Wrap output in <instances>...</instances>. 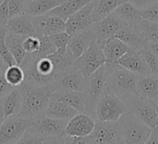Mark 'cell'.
I'll return each mask as SVG.
<instances>
[{"label": "cell", "instance_id": "obj_1", "mask_svg": "<svg viewBox=\"0 0 158 144\" xmlns=\"http://www.w3.org/2000/svg\"><path fill=\"white\" fill-rule=\"evenodd\" d=\"M19 87L22 98V107L17 117L32 120L44 115L51 95L56 91L55 85L34 86L23 82Z\"/></svg>", "mask_w": 158, "mask_h": 144}, {"label": "cell", "instance_id": "obj_2", "mask_svg": "<svg viewBox=\"0 0 158 144\" xmlns=\"http://www.w3.org/2000/svg\"><path fill=\"white\" fill-rule=\"evenodd\" d=\"M105 66L107 70L106 93L118 96L122 101L137 95L136 84L139 75L121 68L118 64H105Z\"/></svg>", "mask_w": 158, "mask_h": 144}, {"label": "cell", "instance_id": "obj_3", "mask_svg": "<svg viewBox=\"0 0 158 144\" xmlns=\"http://www.w3.org/2000/svg\"><path fill=\"white\" fill-rule=\"evenodd\" d=\"M106 87L107 70L104 65L86 79L85 90L82 93L85 100V113L93 118H94L95 106L100 98L106 93Z\"/></svg>", "mask_w": 158, "mask_h": 144}, {"label": "cell", "instance_id": "obj_4", "mask_svg": "<svg viewBox=\"0 0 158 144\" xmlns=\"http://www.w3.org/2000/svg\"><path fill=\"white\" fill-rule=\"evenodd\" d=\"M118 124L125 144H144L153 131L151 128L130 112L125 113Z\"/></svg>", "mask_w": 158, "mask_h": 144}, {"label": "cell", "instance_id": "obj_5", "mask_svg": "<svg viewBox=\"0 0 158 144\" xmlns=\"http://www.w3.org/2000/svg\"><path fill=\"white\" fill-rule=\"evenodd\" d=\"M128 112L127 105L118 96L106 93L95 106V121L118 122L119 118Z\"/></svg>", "mask_w": 158, "mask_h": 144}, {"label": "cell", "instance_id": "obj_6", "mask_svg": "<svg viewBox=\"0 0 158 144\" xmlns=\"http://www.w3.org/2000/svg\"><path fill=\"white\" fill-rule=\"evenodd\" d=\"M67 123L68 121L42 115L31 120V125L25 133L44 140L52 137H59L65 134Z\"/></svg>", "mask_w": 158, "mask_h": 144}, {"label": "cell", "instance_id": "obj_7", "mask_svg": "<svg viewBox=\"0 0 158 144\" xmlns=\"http://www.w3.org/2000/svg\"><path fill=\"white\" fill-rule=\"evenodd\" d=\"M106 64V58L102 48L94 43L72 64L85 79L89 78L97 69Z\"/></svg>", "mask_w": 158, "mask_h": 144}, {"label": "cell", "instance_id": "obj_8", "mask_svg": "<svg viewBox=\"0 0 158 144\" xmlns=\"http://www.w3.org/2000/svg\"><path fill=\"white\" fill-rule=\"evenodd\" d=\"M124 102L127 105L128 112L133 114L152 130L155 129L158 114L152 102L145 101L137 95H133Z\"/></svg>", "mask_w": 158, "mask_h": 144}, {"label": "cell", "instance_id": "obj_9", "mask_svg": "<svg viewBox=\"0 0 158 144\" xmlns=\"http://www.w3.org/2000/svg\"><path fill=\"white\" fill-rule=\"evenodd\" d=\"M31 120L12 117L0 126V144H15L25 134Z\"/></svg>", "mask_w": 158, "mask_h": 144}, {"label": "cell", "instance_id": "obj_10", "mask_svg": "<svg viewBox=\"0 0 158 144\" xmlns=\"http://www.w3.org/2000/svg\"><path fill=\"white\" fill-rule=\"evenodd\" d=\"M86 79L73 66L58 73L55 77V88L60 91H70L83 93L85 90Z\"/></svg>", "mask_w": 158, "mask_h": 144}, {"label": "cell", "instance_id": "obj_11", "mask_svg": "<svg viewBox=\"0 0 158 144\" xmlns=\"http://www.w3.org/2000/svg\"><path fill=\"white\" fill-rule=\"evenodd\" d=\"M90 137L97 144H125L118 122L96 121Z\"/></svg>", "mask_w": 158, "mask_h": 144}, {"label": "cell", "instance_id": "obj_12", "mask_svg": "<svg viewBox=\"0 0 158 144\" xmlns=\"http://www.w3.org/2000/svg\"><path fill=\"white\" fill-rule=\"evenodd\" d=\"M94 43H96V33L93 24L91 27L70 36L67 51L74 62Z\"/></svg>", "mask_w": 158, "mask_h": 144}, {"label": "cell", "instance_id": "obj_13", "mask_svg": "<svg viewBox=\"0 0 158 144\" xmlns=\"http://www.w3.org/2000/svg\"><path fill=\"white\" fill-rule=\"evenodd\" d=\"M96 121L86 113H79L69 119L65 129V134L73 138L88 137L92 134Z\"/></svg>", "mask_w": 158, "mask_h": 144}, {"label": "cell", "instance_id": "obj_14", "mask_svg": "<svg viewBox=\"0 0 158 144\" xmlns=\"http://www.w3.org/2000/svg\"><path fill=\"white\" fill-rule=\"evenodd\" d=\"M93 9L94 1L87 4L81 10L70 16L66 20V32L71 36L94 24L92 18Z\"/></svg>", "mask_w": 158, "mask_h": 144}, {"label": "cell", "instance_id": "obj_15", "mask_svg": "<svg viewBox=\"0 0 158 144\" xmlns=\"http://www.w3.org/2000/svg\"><path fill=\"white\" fill-rule=\"evenodd\" d=\"M123 24L124 22H122L114 14H110L102 20L94 23V27L96 33V43L102 47L108 39L115 37Z\"/></svg>", "mask_w": 158, "mask_h": 144}, {"label": "cell", "instance_id": "obj_16", "mask_svg": "<svg viewBox=\"0 0 158 144\" xmlns=\"http://www.w3.org/2000/svg\"><path fill=\"white\" fill-rule=\"evenodd\" d=\"M115 37L122 41L131 50L140 51L146 47L147 42L138 29L137 25H129L124 23Z\"/></svg>", "mask_w": 158, "mask_h": 144}, {"label": "cell", "instance_id": "obj_17", "mask_svg": "<svg viewBox=\"0 0 158 144\" xmlns=\"http://www.w3.org/2000/svg\"><path fill=\"white\" fill-rule=\"evenodd\" d=\"M117 64L121 68L135 73L139 76H149L151 72L139 51L131 50L121 56Z\"/></svg>", "mask_w": 158, "mask_h": 144}, {"label": "cell", "instance_id": "obj_18", "mask_svg": "<svg viewBox=\"0 0 158 144\" xmlns=\"http://www.w3.org/2000/svg\"><path fill=\"white\" fill-rule=\"evenodd\" d=\"M137 96L145 101L158 99V76H140L136 84Z\"/></svg>", "mask_w": 158, "mask_h": 144}, {"label": "cell", "instance_id": "obj_19", "mask_svg": "<svg viewBox=\"0 0 158 144\" xmlns=\"http://www.w3.org/2000/svg\"><path fill=\"white\" fill-rule=\"evenodd\" d=\"M6 31L21 36H36L31 17L25 14L9 19L6 25Z\"/></svg>", "mask_w": 158, "mask_h": 144}, {"label": "cell", "instance_id": "obj_20", "mask_svg": "<svg viewBox=\"0 0 158 144\" xmlns=\"http://www.w3.org/2000/svg\"><path fill=\"white\" fill-rule=\"evenodd\" d=\"M106 58V64H117L118 60L131 49L116 37L108 39L101 47Z\"/></svg>", "mask_w": 158, "mask_h": 144}, {"label": "cell", "instance_id": "obj_21", "mask_svg": "<svg viewBox=\"0 0 158 144\" xmlns=\"http://www.w3.org/2000/svg\"><path fill=\"white\" fill-rule=\"evenodd\" d=\"M50 99L64 103L77 110L79 113H85V100L81 93L56 90L52 93Z\"/></svg>", "mask_w": 158, "mask_h": 144}, {"label": "cell", "instance_id": "obj_22", "mask_svg": "<svg viewBox=\"0 0 158 144\" xmlns=\"http://www.w3.org/2000/svg\"><path fill=\"white\" fill-rule=\"evenodd\" d=\"M77 114H79V112L74 108L69 106L64 103L51 100V99L44 112V115L47 117L64 120V121H69V119L74 117Z\"/></svg>", "mask_w": 158, "mask_h": 144}, {"label": "cell", "instance_id": "obj_23", "mask_svg": "<svg viewBox=\"0 0 158 144\" xmlns=\"http://www.w3.org/2000/svg\"><path fill=\"white\" fill-rule=\"evenodd\" d=\"M1 104L6 119L12 117H17L22 107V98L19 87L13 88V90L1 101Z\"/></svg>", "mask_w": 158, "mask_h": 144}, {"label": "cell", "instance_id": "obj_24", "mask_svg": "<svg viewBox=\"0 0 158 144\" xmlns=\"http://www.w3.org/2000/svg\"><path fill=\"white\" fill-rule=\"evenodd\" d=\"M127 0H94L93 21L96 23L112 14L121 4Z\"/></svg>", "mask_w": 158, "mask_h": 144}, {"label": "cell", "instance_id": "obj_25", "mask_svg": "<svg viewBox=\"0 0 158 144\" xmlns=\"http://www.w3.org/2000/svg\"><path fill=\"white\" fill-rule=\"evenodd\" d=\"M93 1L94 0H69L66 3L52 9L45 15L56 16L63 19L64 21H66L70 16H72L74 13L81 10L83 6H85L87 4Z\"/></svg>", "mask_w": 158, "mask_h": 144}, {"label": "cell", "instance_id": "obj_26", "mask_svg": "<svg viewBox=\"0 0 158 144\" xmlns=\"http://www.w3.org/2000/svg\"><path fill=\"white\" fill-rule=\"evenodd\" d=\"M67 1L69 0H35L26 4L24 14L28 16L45 15Z\"/></svg>", "mask_w": 158, "mask_h": 144}, {"label": "cell", "instance_id": "obj_27", "mask_svg": "<svg viewBox=\"0 0 158 144\" xmlns=\"http://www.w3.org/2000/svg\"><path fill=\"white\" fill-rule=\"evenodd\" d=\"M26 36H21V35H17L13 34L10 32H6V44L12 55L13 58L16 61L17 65H20L21 62L23 61L24 57L26 56V52L23 49V41Z\"/></svg>", "mask_w": 158, "mask_h": 144}, {"label": "cell", "instance_id": "obj_28", "mask_svg": "<svg viewBox=\"0 0 158 144\" xmlns=\"http://www.w3.org/2000/svg\"><path fill=\"white\" fill-rule=\"evenodd\" d=\"M141 10L129 2L121 4L112 14L118 17L122 22L129 25H136L141 19Z\"/></svg>", "mask_w": 158, "mask_h": 144}, {"label": "cell", "instance_id": "obj_29", "mask_svg": "<svg viewBox=\"0 0 158 144\" xmlns=\"http://www.w3.org/2000/svg\"><path fill=\"white\" fill-rule=\"evenodd\" d=\"M48 57L53 63L56 76L73 64V60L69 56L67 49H56L52 55L48 56Z\"/></svg>", "mask_w": 158, "mask_h": 144}, {"label": "cell", "instance_id": "obj_30", "mask_svg": "<svg viewBox=\"0 0 158 144\" xmlns=\"http://www.w3.org/2000/svg\"><path fill=\"white\" fill-rule=\"evenodd\" d=\"M4 77L6 81L13 88L20 86L25 80L24 71L19 65L6 67L4 72Z\"/></svg>", "mask_w": 158, "mask_h": 144}, {"label": "cell", "instance_id": "obj_31", "mask_svg": "<svg viewBox=\"0 0 158 144\" xmlns=\"http://www.w3.org/2000/svg\"><path fill=\"white\" fill-rule=\"evenodd\" d=\"M136 25L147 43H158V23L141 19Z\"/></svg>", "mask_w": 158, "mask_h": 144}, {"label": "cell", "instance_id": "obj_32", "mask_svg": "<svg viewBox=\"0 0 158 144\" xmlns=\"http://www.w3.org/2000/svg\"><path fill=\"white\" fill-rule=\"evenodd\" d=\"M64 31H66V21L58 17L46 15L43 36H50Z\"/></svg>", "mask_w": 158, "mask_h": 144}, {"label": "cell", "instance_id": "obj_33", "mask_svg": "<svg viewBox=\"0 0 158 144\" xmlns=\"http://www.w3.org/2000/svg\"><path fill=\"white\" fill-rule=\"evenodd\" d=\"M6 34V28H1L0 29V57L6 65V67H10L17 64L6 44V40H5Z\"/></svg>", "mask_w": 158, "mask_h": 144}, {"label": "cell", "instance_id": "obj_34", "mask_svg": "<svg viewBox=\"0 0 158 144\" xmlns=\"http://www.w3.org/2000/svg\"><path fill=\"white\" fill-rule=\"evenodd\" d=\"M143 56L150 72L153 76H158V57L149 49L143 48L139 51Z\"/></svg>", "mask_w": 158, "mask_h": 144}, {"label": "cell", "instance_id": "obj_35", "mask_svg": "<svg viewBox=\"0 0 158 144\" xmlns=\"http://www.w3.org/2000/svg\"><path fill=\"white\" fill-rule=\"evenodd\" d=\"M22 45L26 54H37L41 48V40L37 36H26Z\"/></svg>", "mask_w": 158, "mask_h": 144}, {"label": "cell", "instance_id": "obj_36", "mask_svg": "<svg viewBox=\"0 0 158 144\" xmlns=\"http://www.w3.org/2000/svg\"><path fill=\"white\" fill-rule=\"evenodd\" d=\"M26 3L23 0H7V7H8V17L9 19L24 15Z\"/></svg>", "mask_w": 158, "mask_h": 144}, {"label": "cell", "instance_id": "obj_37", "mask_svg": "<svg viewBox=\"0 0 158 144\" xmlns=\"http://www.w3.org/2000/svg\"><path fill=\"white\" fill-rule=\"evenodd\" d=\"M49 38L56 49H67L69 41L70 39V35L66 31H64V32L52 34L49 36Z\"/></svg>", "mask_w": 158, "mask_h": 144}, {"label": "cell", "instance_id": "obj_38", "mask_svg": "<svg viewBox=\"0 0 158 144\" xmlns=\"http://www.w3.org/2000/svg\"><path fill=\"white\" fill-rule=\"evenodd\" d=\"M141 19L158 23V3H155L147 8L141 10Z\"/></svg>", "mask_w": 158, "mask_h": 144}, {"label": "cell", "instance_id": "obj_39", "mask_svg": "<svg viewBox=\"0 0 158 144\" xmlns=\"http://www.w3.org/2000/svg\"><path fill=\"white\" fill-rule=\"evenodd\" d=\"M73 137H69L66 134L59 137H52L43 141L39 144H70Z\"/></svg>", "mask_w": 158, "mask_h": 144}, {"label": "cell", "instance_id": "obj_40", "mask_svg": "<svg viewBox=\"0 0 158 144\" xmlns=\"http://www.w3.org/2000/svg\"><path fill=\"white\" fill-rule=\"evenodd\" d=\"M9 19L7 0H4L0 5V29L6 28V25Z\"/></svg>", "mask_w": 158, "mask_h": 144}, {"label": "cell", "instance_id": "obj_41", "mask_svg": "<svg viewBox=\"0 0 158 144\" xmlns=\"http://www.w3.org/2000/svg\"><path fill=\"white\" fill-rule=\"evenodd\" d=\"M4 72H0V101H2L13 90V87H11L6 81L4 77Z\"/></svg>", "mask_w": 158, "mask_h": 144}, {"label": "cell", "instance_id": "obj_42", "mask_svg": "<svg viewBox=\"0 0 158 144\" xmlns=\"http://www.w3.org/2000/svg\"><path fill=\"white\" fill-rule=\"evenodd\" d=\"M43 141H44V139L36 138V137H33V136H31V135L25 133L23 135V137L15 144H39Z\"/></svg>", "mask_w": 158, "mask_h": 144}, {"label": "cell", "instance_id": "obj_43", "mask_svg": "<svg viewBox=\"0 0 158 144\" xmlns=\"http://www.w3.org/2000/svg\"><path fill=\"white\" fill-rule=\"evenodd\" d=\"M127 2L133 5L139 10H143L154 4L152 0H127Z\"/></svg>", "mask_w": 158, "mask_h": 144}, {"label": "cell", "instance_id": "obj_44", "mask_svg": "<svg viewBox=\"0 0 158 144\" xmlns=\"http://www.w3.org/2000/svg\"><path fill=\"white\" fill-rule=\"evenodd\" d=\"M70 144H97L90 136L83 138H72Z\"/></svg>", "mask_w": 158, "mask_h": 144}, {"label": "cell", "instance_id": "obj_45", "mask_svg": "<svg viewBox=\"0 0 158 144\" xmlns=\"http://www.w3.org/2000/svg\"><path fill=\"white\" fill-rule=\"evenodd\" d=\"M144 144H158V133L156 131H152L149 139Z\"/></svg>", "mask_w": 158, "mask_h": 144}, {"label": "cell", "instance_id": "obj_46", "mask_svg": "<svg viewBox=\"0 0 158 144\" xmlns=\"http://www.w3.org/2000/svg\"><path fill=\"white\" fill-rule=\"evenodd\" d=\"M145 48L152 51L158 57V43H147Z\"/></svg>", "mask_w": 158, "mask_h": 144}, {"label": "cell", "instance_id": "obj_47", "mask_svg": "<svg viewBox=\"0 0 158 144\" xmlns=\"http://www.w3.org/2000/svg\"><path fill=\"white\" fill-rule=\"evenodd\" d=\"M5 120H6V117H5V114H4V109H3V106H2V104L0 101V126L5 122Z\"/></svg>", "mask_w": 158, "mask_h": 144}, {"label": "cell", "instance_id": "obj_48", "mask_svg": "<svg viewBox=\"0 0 158 144\" xmlns=\"http://www.w3.org/2000/svg\"><path fill=\"white\" fill-rule=\"evenodd\" d=\"M6 65L4 63V61L0 57V72H4L6 70Z\"/></svg>", "mask_w": 158, "mask_h": 144}, {"label": "cell", "instance_id": "obj_49", "mask_svg": "<svg viewBox=\"0 0 158 144\" xmlns=\"http://www.w3.org/2000/svg\"><path fill=\"white\" fill-rule=\"evenodd\" d=\"M152 103H153L154 107L156 108V112H157L158 114V99L157 100H156V101H152Z\"/></svg>", "mask_w": 158, "mask_h": 144}, {"label": "cell", "instance_id": "obj_50", "mask_svg": "<svg viewBox=\"0 0 158 144\" xmlns=\"http://www.w3.org/2000/svg\"><path fill=\"white\" fill-rule=\"evenodd\" d=\"M154 131H156V132H157L158 133V117H157V120H156V127H155V129L153 130Z\"/></svg>", "mask_w": 158, "mask_h": 144}, {"label": "cell", "instance_id": "obj_51", "mask_svg": "<svg viewBox=\"0 0 158 144\" xmlns=\"http://www.w3.org/2000/svg\"><path fill=\"white\" fill-rule=\"evenodd\" d=\"M23 1L27 4V3H30V2H32V1H35V0H23Z\"/></svg>", "mask_w": 158, "mask_h": 144}, {"label": "cell", "instance_id": "obj_52", "mask_svg": "<svg viewBox=\"0 0 158 144\" xmlns=\"http://www.w3.org/2000/svg\"><path fill=\"white\" fill-rule=\"evenodd\" d=\"M153 1V3L155 4V3H158V0H152Z\"/></svg>", "mask_w": 158, "mask_h": 144}, {"label": "cell", "instance_id": "obj_53", "mask_svg": "<svg viewBox=\"0 0 158 144\" xmlns=\"http://www.w3.org/2000/svg\"><path fill=\"white\" fill-rule=\"evenodd\" d=\"M3 1H4V0H3ZM3 1H1V0H0V5H1V3H2Z\"/></svg>", "mask_w": 158, "mask_h": 144}, {"label": "cell", "instance_id": "obj_54", "mask_svg": "<svg viewBox=\"0 0 158 144\" xmlns=\"http://www.w3.org/2000/svg\"><path fill=\"white\" fill-rule=\"evenodd\" d=\"M1 1H3V0H1Z\"/></svg>", "mask_w": 158, "mask_h": 144}]
</instances>
